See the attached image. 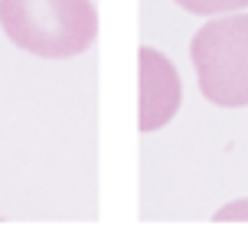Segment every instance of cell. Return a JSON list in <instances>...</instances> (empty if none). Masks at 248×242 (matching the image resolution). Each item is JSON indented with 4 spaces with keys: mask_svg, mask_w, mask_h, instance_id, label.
I'll return each instance as SVG.
<instances>
[{
    "mask_svg": "<svg viewBox=\"0 0 248 242\" xmlns=\"http://www.w3.org/2000/svg\"><path fill=\"white\" fill-rule=\"evenodd\" d=\"M0 26L13 46L43 59H72L95 43L92 0H0Z\"/></svg>",
    "mask_w": 248,
    "mask_h": 242,
    "instance_id": "1",
    "label": "cell"
},
{
    "mask_svg": "<svg viewBox=\"0 0 248 242\" xmlns=\"http://www.w3.org/2000/svg\"><path fill=\"white\" fill-rule=\"evenodd\" d=\"M199 92L219 108L248 105V13L212 20L189 46Z\"/></svg>",
    "mask_w": 248,
    "mask_h": 242,
    "instance_id": "2",
    "label": "cell"
},
{
    "mask_svg": "<svg viewBox=\"0 0 248 242\" xmlns=\"http://www.w3.org/2000/svg\"><path fill=\"white\" fill-rule=\"evenodd\" d=\"M137 76H140V115L137 128L140 134L160 131L170 118L180 112V98H183V85H180V72L176 65L163 56V52L140 46L137 49Z\"/></svg>",
    "mask_w": 248,
    "mask_h": 242,
    "instance_id": "3",
    "label": "cell"
},
{
    "mask_svg": "<svg viewBox=\"0 0 248 242\" xmlns=\"http://www.w3.org/2000/svg\"><path fill=\"white\" fill-rule=\"evenodd\" d=\"M176 3L189 13H199V16H212V13H229V10L248 7V0H176Z\"/></svg>",
    "mask_w": 248,
    "mask_h": 242,
    "instance_id": "4",
    "label": "cell"
}]
</instances>
